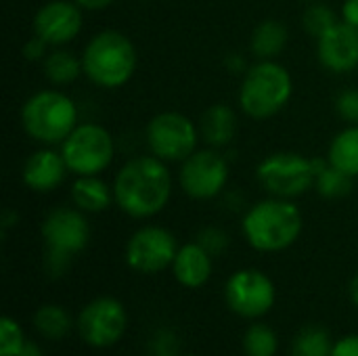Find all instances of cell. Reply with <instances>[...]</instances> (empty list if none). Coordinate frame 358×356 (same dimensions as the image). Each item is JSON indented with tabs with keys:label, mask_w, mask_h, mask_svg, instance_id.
<instances>
[{
	"label": "cell",
	"mask_w": 358,
	"mask_h": 356,
	"mask_svg": "<svg viewBox=\"0 0 358 356\" xmlns=\"http://www.w3.org/2000/svg\"><path fill=\"white\" fill-rule=\"evenodd\" d=\"M34 327L40 336L48 340H61L69 334L71 319L67 311L59 304H44L34 315Z\"/></svg>",
	"instance_id": "23"
},
{
	"label": "cell",
	"mask_w": 358,
	"mask_h": 356,
	"mask_svg": "<svg viewBox=\"0 0 358 356\" xmlns=\"http://www.w3.org/2000/svg\"><path fill=\"white\" fill-rule=\"evenodd\" d=\"M71 199L78 210L96 214L107 210L115 201V195L113 187H107V183L99 176H78L71 187Z\"/></svg>",
	"instance_id": "18"
},
{
	"label": "cell",
	"mask_w": 358,
	"mask_h": 356,
	"mask_svg": "<svg viewBox=\"0 0 358 356\" xmlns=\"http://www.w3.org/2000/svg\"><path fill=\"white\" fill-rule=\"evenodd\" d=\"M90 237L88 220L82 210L55 208L42 222V239L46 245V262L52 275L65 271L69 260L80 254Z\"/></svg>",
	"instance_id": "7"
},
{
	"label": "cell",
	"mask_w": 358,
	"mask_h": 356,
	"mask_svg": "<svg viewBox=\"0 0 358 356\" xmlns=\"http://www.w3.org/2000/svg\"><path fill=\"white\" fill-rule=\"evenodd\" d=\"M84 71L82 59L69 50H52L44 57V76L52 84H71Z\"/></svg>",
	"instance_id": "22"
},
{
	"label": "cell",
	"mask_w": 358,
	"mask_h": 356,
	"mask_svg": "<svg viewBox=\"0 0 358 356\" xmlns=\"http://www.w3.org/2000/svg\"><path fill=\"white\" fill-rule=\"evenodd\" d=\"M327 162L346 172L348 176H358V124H352L350 128L342 130L329 145Z\"/></svg>",
	"instance_id": "21"
},
{
	"label": "cell",
	"mask_w": 358,
	"mask_h": 356,
	"mask_svg": "<svg viewBox=\"0 0 358 356\" xmlns=\"http://www.w3.org/2000/svg\"><path fill=\"white\" fill-rule=\"evenodd\" d=\"M178 245L170 231L162 227L138 229L126 245V262L132 271L143 275H155L172 266Z\"/></svg>",
	"instance_id": "13"
},
{
	"label": "cell",
	"mask_w": 358,
	"mask_h": 356,
	"mask_svg": "<svg viewBox=\"0 0 358 356\" xmlns=\"http://www.w3.org/2000/svg\"><path fill=\"white\" fill-rule=\"evenodd\" d=\"M229 180V164L214 149H197L191 153L178 172V183L182 191L193 199L216 197Z\"/></svg>",
	"instance_id": "12"
},
{
	"label": "cell",
	"mask_w": 358,
	"mask_h": 356,
	"mask_svg": "<svg viewBox=\"0 0 358 356\" xmlns=\"http://www.w3.org/2000/svg\"><path fill=\"white\" fill-rule=\"evenodd\" d=\"M336 107L346 122L358 124V90H344L338 97Z\"/></svg>",
	"instance_id": "29"
},
{
	"label": "cell",
	"mask_w": 358,
	"mask_h": 356,
	"mask_svg": "<svg viewBox=\"0 0 358 356\" xmlns=\"http://www.w3.org/2000/svg\"><path fill=\"white\" fill-rule=\"evenodd\" d=\"M78 6H82L84 10H103L107 8L113 0H73Z\"/></svg>",
	"instance_id": "34"
},
{
	"label": "cell",
	"mask_w": 358,
	"mask_h": 356,
	"mask_svg": "<svg viewBox=\"0 0 358 356\" xmlns=\"http://www.w3.org/2000/svg\"><path fill=\"white\" fill-rule=\"evenodd\" d=\"M229 308L243 319H260L275 306V285L262 271L243 269L229 277L224 285Z\"/></svg>",
	"instance_id": "10"
},
{
	"label": "cell",
	"mask_w": 358,
	"mask_h": 356,
	"mask_svg": "<svg viewBox=\"0 0 358 356\" xmlns=\"http://www.w3.org/2000/svg\"><path fill=\"white\" fill-rule=\"evenodd\" d=\"M331 356H358V336H346L334 344Z\"/></svg>",
	"instance_id": "32"
},
{
	"label": "cell",
	"mask_w": 358,
	"mask_h": 356,
	"mask_svg": "<svg viewBox=\"0 0 358 356\" xmlns=\"http://www.w3.org/2000/svg\"><path fill=\"white\" fill-rule=\"evenodd\" d=\"M172 273L182 287L197 290L212 277V254L197 241L178 248L172 262Z\"/></svg>",
	"instance_id": "17"
},
{
	"label": "cell",
	"mask_w": 358,
	"mask_h": 356,
	"mask_svg": "<svg viewBox=\"0 0 358 356\" xmlns=\"http://www.w3.org/2000/svg\"><path fill=\"white\" fill-rule=\"evenodd\" d=\"M308 2H315V0H308Z\"/></svg>",
	"instance_id": "37"
},
{
	"label": "cell",
	"mask_w": 358,
	"mask_h": 356,
	"mask_svg": "<svg viewBox=\"0 0 358 356\" xmlns=\"http://www.w3.org/2000/svg\"><path fill=\"white\" fill-rule=\"evenodd\" d=\"M292 90V76L281 63L273 59L258 61L243 76L239 88V105L245 115L254 120H266L287 105Z\"/></svg>",
	"instance_id": "4"
},
{
	"label": "cell",
	"mask_w": 358,
	"mask_h": 356,
	"mask_svg": "<svg viewBox=\"0 0 358 356\" xmlns=\"http://www.w3.org/2000/svg\"><path fill=\"white\" fill-rule=\"evenodd\" d=\"M342 19L350 25L358 27V0H344L342 6Z\"/></svg>",
	"instance_id": "33"
},
{
	"label": "cell",
	"mask_w": 358,
	"mask_h": 356,
	"mask_svg": "<svg viewBox=\"0 0 358 356\" xmlns=\"http://www.w3.org/2000/svg\"><path fill=\"white\" fill-rule=\"evenodd\" d=\"M31 25L34 34L44 42L50 46H63L82 31V6H78L73 0H50L38 8Z\"/></svg>",
	"instance_id": "14"
},
{
	"label": "cell",
	"mask_w": 358,
	"mask_h": 356,
	"mask_svg": "<svg viewBox=\"0 0 358 356\" xmlns=\"http://www.w3.org/2000/svg\"><path fill=\"white\" fill-rule=\"evenodd\" d=\"M61 155L69 172L78 176H99L109 168L115 155V143L101 124H78L61 143Z\"/></svg>",
	"instance_id": "8"
},
{
	"label": "cell",
	"mask_w": 358,
	"mask_h": 356,
	"mask_svg": "<svg viewBox=\"0 0 358 356\" xmlns=\"http://www.w3.org/2000/svg\"><path fill=\"white\" fill-rule=\"evenodd\" d=\"M237 130V115L229 105L216 103L201 115V136L212 147H224L233 141Z\"/></svg>",
	"instance_id": "19"
},
{
	"label": "cell",
	"mask_w": 358,
	"mask_h": 356,
	"mask_svg": "<svg viewBox=\"0 0 358 356\" xmlns=\"http://www.w3.org/2000/svg\"><path fill=\"white\" fill-rule=\"evenodd\" d=\"M189 356H195V355H189Z\"/></svg>",
	"instance_id": "38"
},
{
	"label": "cell",
	"mask_w": 358,
	"mask_h": 356,
	"mask_svg": "<svg viewBox=\"0 0 358 356\" xmlns=\"http://www.w3.org/2000/svg\"><path fill=\"white\" fill-rule=\"evenodd\" d=\"M331 353L334 342L323 327L302 329L292 344V356H331Z\"/></svg>",
	"instance_id": "24"
},
{
	"label": "cell",
	"mask_w": 358,
	"mask_h": 356,
	"mask_svg": "<svg viewBox=\"0 0 358 356\" xmlns=\"http://www.w3.org/2000/svg\"><path fill=\"white\" fill-rule=\"evenodd\" d=\"M82 65L86 78L101 88L124 86L136 69V48L117 29H103L84 48Z\"/></svg>",
	"instance_id": "3"
},
{
	"label": "cell",
	"mask_w": 358,
	"mask_h": 356,
	"mask_svg": "<svg viewBox=\"0 0 358 356\" xmlns=\"http://www.w3.org/2000/svg\"><path fill=\"white\" fill-rule=\"evenodd\" d=\"M302 23H304V29L310 36L321 38L327 29H331L338 23V19H336V13L329 6H325L321 2H315V4H310L306 8V13L302 17Z\"/></svg>",
	"instance_id": "27"
},
{
	"label": "cell",
	"mask_w": 358,
	"mask_h": 356,
	"mask_svg": "<svg viewBox=\"0 0 358 356\" xmlns=\"http://www.w3.org/2000/svg\"><path fill=\"white\" fill-rule=\"evenodd\" d=\"M245 356H275L279 350L277 334L268 325H252L243 336Z\"/></svg>",
	"instance_id": "25"
},
{
	"label": "cell",
	"mask_w": 358,
	"mask_h": 356,
	"mask_svg": "<svg viewBox=\"0 0 358 356\" xmlns=\"http://www.w3.org/2000/svg\"><path fill=\"white\" fill-rule=\"evenodd\" d=\"M315 189L323 195V197H329V199H336V197H344L352 191V176H348L346 172L334 168L331 164H327L319 176H317V183H315Z\"/></svg>",
	"instance_id": "26"
},
{
	"label": "cell",
	"mask_w": 358,
	"mask_h": 356,
	"mask_svg": "<svg viewBox=\"0 0 358 356\" xmlns=\"http://www.w3.org/2000/svg\"><path fill=\"white\" fill-rule=\"evenodd\" d=\"M21 124L34 141L57 145L78 126V107L61 90H40L23 103Z\"/></svg>",
	"instance_id": "5"
},
{
	"label": "cell",
	"mask_w": 358,
	"mask_h": 356,
	"mask_svg": "<svg viewBox=\"0 0 358 356\" xmlns=\"http://www.w3.org/2000/svg\"><path fill=\"white\" fill-rule=\"evenodd\" d=\"M67 172L69 168L61 153L50 151V149H40L27 157L23 166V183L31 191L48 193V191H55L65 180Z\"/></svg>",
	"instance_id": "16"
},
{
	"label": "cell",
	"mask_w": 358,
	"mask_h": 356,
	"mask_svg": "<svg viewBox=\"0 0 358 356\" xmlns=\"http://www.w3.org/2000/svg\"><path fill=\"white\" fill-rule=\"evenodd\" d=\"M199 130L178 111L157 113L147 126V143L155 157L164 162H185L197 151Z\"/></svg>",
	"instance_id": "9"
},
{
	"label": "cell",
	"mask_w": 358,
	"mask_h": 356,
	"mask_svg": "<svg viewBox=\"0 0 358 356\" xmlns=\"http://www.w3.org/2000/svg\"><path fill=\"white\" fill-rule=\"evenodd\" d=\"M19 356H42V350L34 342H25V346H23V350H21Z\"/></svg>",
	"instance_id": "35"
},
{
	"label": "cell",
	"mask_w": 358,
	"mask_h": 356,
	"mask_svg": "<svg viewBox=\"0 0 358 356\" xmlns=\"http://www.w3.org/2000/svg\"><path fill=\"white\" fill-rule=\"evenodd\" d=\"M317 55L323 67L334 73H348L358 67V27L338 21L317 38Z\"/></svg>",
	"instance_id": "15"
},
{
	"label": "cell",
	"mask_w": 358,
	"mask_h": 356,
	"mask_svg": "<svg viewBox=\"0 0 358 356\" xmlns=\"http://www.w3.org/2000/svg\"><path fill=\"white\" fill-rule=\"evenodd\" d=\"M48 46H50L48 42H44L40 36L34 34V36L25 42V46H23V57H25L27 61H40V59L44 61V57L48 55V52H46Z\"/></svg>",
	"instance_id": "31"
},
{
	"label": "cell",
	"mask_w": 358,
	"mask_h": 356,
	"mask_svg": "<svg viewBox=\"0 0 358 356\" xmlns=\"http://www.w3.org/2000/svg\"><path fill=\"white\" fill-rule=\"evenodd\" d=\"M25 342L21 325L15 319L4 317L0 321V356H19Z\"/></svg>",
	"instance_id": "28"
},
{
	"label": "cell",
	"mask_w": 358,
	"mask_h": 356,
	"mask_svg": "<svg viewBox=\"0 0 358 356\" xmlns=\"http://www.w3.org/2000/svg\"><path fill=\"white\" fill-rule=\"evenodd\" d=\"M327 159L304 157L294 151H279L264 157L256 170L260 185L275 197H298L310 191L319 172L327 166Z\"/></svg>",
	"instance_id": "6"
},
{
	"label": "cell",
	"mask_w": 358,
	"mask_h": 356,
	"mask_svg": "<svg viewBox=\"0 0 358 356\" xmlns=\"http://www.w3.org/2000/svg\"><path fill=\"white\" fill-rule=\"evenodd\" d=\"M304 220L296 204L275 197L258 201L243 218V235L258 252H281L294 245L302 233Z\"/></svg>",
	"instance_id": "2"
},
{
	"label": "cell",
	"mask_w": 358,
	"mask_h": 356,
	"mask_svg": "<svg viewBox=\"0 0 358 356\" xmlns=\"http://www.w3.org/2000/svg\"><path fill=\"white\" fill-rule=\"evenodd\" d=\"M126 308L115 298L103 296L88 302L78 315V334L92 348L117 344L126 332Z\"/></svg>",
	"instance_id": "11"
},
{
	"label": "cell",
	"mask_w": 358,
	"mask_h": 356,
	"mask_svg": "<svg viewBox=\"0 0 358 356\" xmlns=\"http://www.w3.org/2000/svg\"><path fill=\"white\" fill-rule=\"evenodd\" d=\"M350 300L355 302V306L358 308V273L357 277L352 279V283H350Z\"/></svg>",
	"instance_id": "36"
},
{
	"label": "cell",
	"mask_w": 358,
	"mask_h": 356,
	"mask_svg": "<svg viewBox=\"0 0 358 356\" xmlns=\"http://www.w3.org/2000/svg\"><path fill=\"white\" fill-rule=\"evenodd\" d=\"M115 204L132 218L159 214L172 195V176L166 162L155 155H141L126 162L113 180Z\"/></svg>",
	"instance_id": "1"
},
{
	"label": "cell",
	"mask_w": 358,
	"mask_h": 356,
	"mask_svg": "<svg viewBox=\"0 0 358 356\" xmlns=\"http://www.w3.org/2000/svg\"><path fill=\"white\" fill-rule=\"evenodd\" d=\"M287 44V27L277 19H264L252 34V52L260 59H275Z\"/></svg>",
	"instance_id": "20"
},
{
	"label": "cell",
	"mask_w": 358,
	"mask_h": 356,
	"mask_svg": "<svg viewBox=\"0 0 358 356\" xmlns=\"http://www.w3.org/2000/svg\"><path fill=\"white\" fill-rule=\"evenodd\" d=\"M199 243L210 252V254H220L229 239H227V233H222L220 229H206L201 235H199Z\"/></svg>",
	"instance_id": "30"
}]
</instances>
